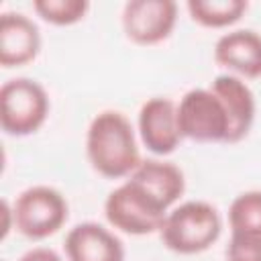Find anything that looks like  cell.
Here are the masks:
<instances>
[{"label": "cell", "mask_w": 261, "mask_h": 261, "mask_svg": "<svg viewBox=\"0 0 261 261\" xmlns=\"http://www.w3.org/2000/svg\"><path fill=\"white\" fill-rule=\"evenodd\" d=\"M86 155L94 171L108 179L128 177L141 165L130 120L118 110L98 112L86 133Z\"/></svg>", "instance_id": "1"}, {"label": "cell", "mask_w": 261, "mask_h": 261, "mask_svg": "<svg viewBox=\"0 0 261 261\" xmlns=\"http://www.w3.org/2000/svg\"><path fill=\"white\" fill-rule=\"evenodd\" d=\"M18 261H63L53 249H47V247H35V249H29Z\"/></svg>", "instance_id": "18"}, {"label": "cell", "mask_w": 261, "mask_h": 261, "mask_svg": "<svg viewBox=\"0 0 261 261\" xmlns=\"http://www.w3.org/2000/svg\"><path fill=\"white\" fill-rule=\"evenodd\" d=\"M230 234L261 237V190L239 194L228 208Z\"/></svg>", "instance_id": "15"}, {"label": "cell", "mask_w": 261, "mask_h": 261, "mask_svg": "<svg viewBox=\"0 0 261 261\" xmlns=\"http://www.w3.org/2000/svg\"><path fill=\"white\" fill-rule=\"evenodd\" d=\"M128 179L139 184L165 210H169L186 190L184 171L175 163L161 159H143L141 165L128 175Z\"/></svg>", "instance_id": "13"}, {"label": "cell", "mask_w": 261, "mask_h": 261, "mask_svg": "<svg viewBox=\"0 0 261 261\" xmlns=\"http://www.w3.org/2000/svg\"><path fill=\"white\" fill-rule=\"evenodd\" d=\"M14 228L31 241L55 234L69 216L65 196L51 186H33L20 192L12 204Z\"/></svg>", "instance_id": "5"}, {"label": "cell", "mask_w": 261, "mask_h": 261, "mask_svg": "<svg viewBox=\"0 0 261 261\" xmlns=\"http://www.w3.org/2000/svg\"><path fill=\"white\" fill-rule=\"evenodd\" d=\"M167 212L133 179L114 188L104 202V216L110 226L133 237L159 232Z\"/></svg>", "instance_id": "4"}, {"label": "cell", "mask_w": 261, "mask_h": 261, "mask_svg": "<svg viewBox=\"0 0 261 261\" xmlns=\"http://www.w3.org/2000/svg\"><path fill=\"white\" fill-rule=\"evenodd\" d=\"M214 61L239 77H261V35L253 29L224 33L214 45Z\"/></svg>", "instance_id": "12"}, {"label": "cell", "mask_w": 261, "mask_h": 261, "mask_svg": "<svg viewBox=\"0 0 261 261\" xmlns=\"http://www.w3.org/2000/svg\"><path fill=\"white\" fill-rule=\"evenodd\" d=\"M122 31L137 45H157L165 41L177 22L173 0H130L122 8Z\"/></svg>", "instance_id": "7"}, {"label": "cell", "mask_w": 261, "mask_h": 261, "mask_svg": "<svg viewBox=\"0 0 261 261\" xmlns=\"http://www.w3.org/2000/svg\"><path fill=\"white\" fill-rule=\"evenodd\" d=\"M2 216H4V224H2L0 237L6 239V234L10 232V228H14V212H12V206L6 200H2Z\"/></svg>", "instance_id": "19"}, {"label": "cell", "mask_w": 261, "mask_h": 261, "mask_svg": "<svg viewBox=\"0 0 261 261\" xmlns=\"http://www.w3.org/2000/svg\"><path fill=\"white\" fill-rule=\"evenodd\" d=\"M222 230L218 210L204 200H188L169 210L159 237L161 243L179 255H196L210 249Z\"/></svg>", "instance_id": "2"}, {"label": "cell", "mask_w": 261, "mask_h": 261, "mask_svg": "<svg viewBox=\"0 0 261 261\" xmlns=\"http://www.w3.org/2000/svg\"><path fill=\"white\" fill-rule=\"evenodd\" d=\"M33 10L45 20L55 27H69L80 20L90 10L88 0H35Z\"/></svg>", "instance_id": "16"}, {"label": "cell", "mask_w": 261, "mask_h": 261, "mask_svg": "<svg viewBox=\"0 0 261 261\" xmlns=\"http://www.w3.org/2000/svg\"><path fill=\"white\" fill-rule=\"evenodd\" d=\"M67 261H124L122 241L98 222H80L65 234Z\"/></svg>", "instance_id": "11"}, {"label": "cell", "mask_w": 261, "mask_h": 261, "mask_svg": "<svg viewBox=\"0 0 261 261\" xmlns=\"http://www.w3.org/2000/svg\"><path fill=\"white\" fill-rule=\"evenodd\" d=\"M188 14L206 29H224L241 20L247 12V0H188Z\"/></svg>", "instance_id": "14"}, {"label": "cell", "mask_w": 261, "mask_h": 261, "mask_svg": "<svg viewBox=\"0 0 261 261\" xmlns=\"http://www.w3.org/2000/svg\"><path fill=\"white\" fill-rule=\"evenodd\" d=\"M49 116V96L31 77H10L0 88V126L6 135L37 133Z\"/></svg>", "instance_id": "3"}, {"label": "cell", "mask_w": 261, "mask_h": 261, "mask_svg": "<svg viewBox=\"0 0 261 261\" xmlns=\"http://www.w3.org/2000/svg\"><path fill=\"white\" fill-rule=\"evenodd\" d=\"M177 122L181 137L200 143H226L228 116L220 98L210 88L186 92L177 104Z\"/></svg>", "instance_id": "6"}, {"label": "cell", "mask_w": 261, "mask_h": 261, "mask_svg": "<svg viewBox=\"0 0 261 261\" xmlns=\"http://www.w3.org/2000/svg\"><path fill=\"white\" fill-rule=\"evenodd\" d=\"M210 90L220 98L224 112L228 116V135L226 143L243 141L255 120V96L243 77L232 73L216 75Z\"/></svg>", "instance_id": "10"}, {"label": "cell", "mask_w": 261, "mask_h": 261, "mask_svg": "<svg viewBox=\"0 0 261 261\" xmlns=\"http://www.w3.org/2000/svg\"><path fill=\"white\" fill-rule=\"evenodd\" d=\"M226 261H261V237L230 234L226 245Z\"/></svg>", "instance_id": "17"}, {"label": "cell", "mask_w": 261, "mask_h": 261, "mask_svg": "<svg viewBox=\"0 0 261 261\" xmlns=\"http://www.w3.org/2000/svg\"><path fill=\"white\" fill-rule=\"evenodd\" d=\"M139 135L151 153H173L184 139L177 122V104L163 96L149 98L139 110Z\"/></svg>", "instance_id": "8"}, {"label": "cell", "mask_w": 261, "mask_h": 261, "mask_svg": "<svg viewBox=\"0 0 261 261\" xmlns=\"http://www.w3.org/2000/svg\"><path fill=\"white\" fill-rule=\"evenodd\" d=\"M41 51L39 27L22 12H2L0 65L4 69L31 63Z\"/></svg>", "instance_id": "9"}]
</instances>
